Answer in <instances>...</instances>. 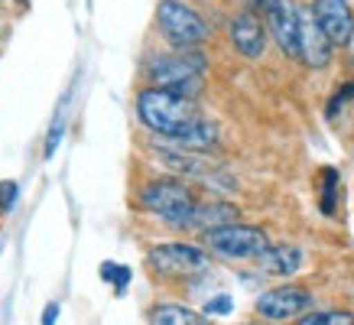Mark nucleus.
<instances>
[{"mask_svg":"<svg viewBox=\"0 0 354 325\" xmlns=\"http://www.w3.org/2000/svg\"><path fill=\"white\" fill-rule=\"evenodd\" d=\"M332 55H335V46L328 43V36L315 26V20L302 17V55L299 59L309 68H325V65L332 62Z\"/></svg>","mask_w":354,"mask_h":325,"instance_id":"nucleus-12","label":"nucleus"},{"mask_svg":"<svg viewBox=\"0 0 354 325\" xmlns=\"http://www.w3.org/2000/svg\"><path fill=\"white\" fill-rule=\"evenodd\" d=\"M299 325H354V315L344 309H322V313H306Z\"/></svg>","mask_w":354,"mask_h":325,"instance_id":"nucleus-17","label":"nucleus"},{"mask_svg":"<svg viewBox=\"0 0 354 325\" xmlns=\"http://www.w3.org/2000/svg\"><path fill=\"white\" fill-rule=\"evenodd\" d=\"M231 309H234L231 296H218V299H208V306H205V315H208V319H212V315H231Z\"/></svg>","mask_w":354,"mask_h":325,"instance_id":"nucleus-20","label":"nucleus"},{"mask_svg":"<svg viewBox=\"0 0 354 325\" xmlns=\"http://www.w3.org/2000/svg\"><path fill=\"white\" fill-rule=\"evenodd\" d=\"M254 3H260V7H263V3H267V0H254Z\"/></svg>","mask_w":354,"mask_h":325,"instance_id":"nucleus-24","label":"nucleus"},{"mask_svg":"<svg viewBox=\"0 0 354 325\" xmlns=\"http://www.w3.org/2000/svg\"><path fill=\"white\" fill-rule=\"evenodd\" d=\"M260 270L273 273V277H290L302 267V250L292 244H270V250L257 260Z\"/></svg>","mask_w":354,"mask_h":325,"instance_id":"nucleus-13","label":"nucleus"},{"mask_svg":"<svg viewBox=\"0 0 354 325\" xmlns=\"http://www.w3.org/2000/svg\"><path fill=\"white\" fill-rule=\"evenodd\" d=\"M150 325H212L205 313H195L179 303H160L150 309Z\"/></svg>","mask_w":354,"mask_h":325,"instance_id":"nucleus-14","label":"nucleus"},{"mask_svg":"<svg viewBox=\"0 0 354 325\" xmlns=\"http://www.w3.org/2000/svg\"><path fill=\"white\" fill-rule=\"evenodd\" d=\"M101 277L108 283H114L118 292H124V286H127V280H130V270L127 267H118V263H101Z\"/></svg>","mask_w":354,"mask_h":325,"instance_id":"nucleus-19","label":"nucleus"},{"mask_svg":"<svg viewBox=\"0 0 354 325\" xmlns=\"http://www.w3.org/2000/svg\"><path fill=\"white\" fill-rule=\"evenodd\" d=\"M137 114L143 127L172 143L198 120V104L192 98L166 91V88H143L137 95Z\"/></svg>","mask_w":354,"mask_h":325,"instance_id":"nucleus-1","label":"nucleus"},{"mask_svg":"<svg viewBox=\"0 0 354 325\" xmlns=\"http://www.w3.org/2000/svg\"><path fill=\"white\" fill-rule=\"evenodd\" d=\"M312 20L328 36L332 46H348L354 39V10L348 0H315Z\"/></svg>","mask_w":354,"mask_h":325,"instance_id":"nucleus-10","label":"nucleus"},{"mask_svg":"<svg viewBox=\"0 0 354 325\" xmlns=\"http://www.w3.org/2000/svg\"><path fill=\"white\" fill-rule=\"evenodd\" d=\"M306 309H312V292L302 290V286H277V290H267L257 299V315L263 322L302 319Z\"/></svg>","mask_w":354,"mask_h":325,"instance_id":"nucleus-9","label":"nucleus"},{"mask_svg":"<svg viewBox=\"0 0 354 325\" xmlns=\"http://www.w3.org/2000/svg\"><path fill=\"white\" fill-rule=\"evenodd\" d=\"M150 267L162 277H192V273L208 270V257L195 244L169 241V244H156L150 250Z\"/></svg>","mask_w":354,"mask_h":325,"instance_id":"nucleus-7","label":"nucleus"},{"mask_svg":"<svg viewBox=\"0 0 354 325\" xmlns=\"http://www.w3.org/2000/svg\"><path fill=\"white\" fill-rule=\"evenodd\" d=\"M205 248L227 260H260L270 250V238L267 231L257 225H221L215 231H205Z\"/></svg>","mask_w":354,"mask_h":325,"instance_id":"nucleus-3","label":"nucleus"},{"mask_svg":"<svg viewBox=\"0 0 354 325\" xmlns=\"http://www.w3.org/2000/svg\"><path fill=\"white\" fill-rule=\"evenodd\" d=\"M20 3H26V0H20Z\"/></svg>","mask_w":354,"mask_h":325,"instance_id":"nucleus-25","label":"nucleus"},{"mask_svg":"<svg viewBox=\"0 0 354 325\" xmlns=\"http://www.w3.org/2000/svg\"><path fill=\"white\" fill-rule=\"evenodd\" d=\"M335 198H338V173H335L332 166H325L322 169V198H319L325 215L335 212Z\"/></svg>","mask_w":354,"mask_h":325,"instance_id":"nucleus-18","label":"nucleus"},{"mask_svg":"<svg viewBox=\"0 0 354 325\" xmlns=\"http://www.w3.org/2000/svg\"><path fill=\"white\" fill-rule=\"evenodd\" d=\"M140 202H143L147 212L166 218L169 225H179V228H183V221L192 215L195 205H198L192 189L185 183H179V179H156V183H150L140 192Z\"/></svg>","mask_w":354,"mask_h":325,"instance_id":"nucleus-5","label":"nucleus"},{"mask_svg":"<svg viewBox=\"0 0 354 325\" xmlns=\"http://www.w3.org/2000/svg\"><path fill=\"white\" fill-rule=\"evenodd\" d=\"M172 143H176V147H185V150H208V147L218 143V124L198 118L183 137H176Z\"/></svg>","mask_w":354,"mask_h":325,"instance_id":"nucleus-16","label":"nucleus"},{"mask_svg":"<svg viewBox=\"0 0 354 325\" xmlns=\"http://www.w3.org/2000/svg\"><path fill=\"white\" fill-rule=\"evenodd\" d=\"M55 315H59V306L49 303V306H46V315H43V325H53V322H55Z\"/></svg>","mask_w":354,"mask_h":325,"instance_id":"nucleus-23","label":"nucleus"},{"mask_svg":"<svg viewBox=\"0 0 354 325\" xmlns=\"http://www.w3.org/2000/svg\"><path fill=\"white\" fill-rule=\"evenodd\" d=\"M156 160H160L162 166H169L172 173L185 176V179H202V183H208V185L234 189V185L221 183V179H227V176L221 173V166H218V162H212L208 156H205V153L176 150V147H156Z\"/></svg>","mask_w":354,"mask_h":325,"instance_id":"nucleus-8","label":"nucleus"},{"mask_svg":"<svg viewBox=\"0 0 354 325\" xmlns=\"http://www.w3.org/2000/svg\"><path fill=\"white\" fill-rule=\"evenodd\" d=\"M237 212L231 205H195V212L183 221V228H195V231H215L221 225H231Z\"/></svg>","mask_w":354,"mask_h":325,"instance_id":"nucleus-15","label":"nucleus"},{"mask_svg":"<svg viewBox=\"0 0 354 325\" xmlns=\"http://www.w3.org/2000/svg\"><path fill=\"white\" fill-rule=\"evenodd\" d=\"M17 202V183H0V212H10Z\"/></svg>","mask_w":354,"mask_h":325,"instance_id":"nucleus-22","label":"nucleus"},{"mask_svg":"<svg viewBox=\"0 0 354 325\" xmlns=\"http://www.w3.org/2000/svg\"><path fill=\"white\" fill-rule=\"evenodd\" d=\"M227 32H231L234 49L244 59H260V55L267 53V30L257 20V13H250V10L237 13L234 20H231V26H227Z\"/></svg>","mask_w":354,"mask_h":325,"instance_id":"nucleus-11","label":"nucleus"},{"mask_svg":"<svg viewBox=\"0 0 354 325\" xmlns=\"http://www.w3.org/2000/svg\"><path fill=\"white\" fill-rule=\"evenodd\" d=\"M263 20L283 53L290 59L302 55V10L296 0H267L263 3Z\"/></svg>","mask_w":354,"mask_h":325,"instance_id":"nucleus-6","label":"nucleus"},{"mask_svg":"<svg viewBox=\"0 0 354 325\" xmlns=\"http://www.w3.org/2000/svg\"><path fill=\"white\" fill-rule=\"evenodd\" d=\"M348 98H354V82H348V85H342L338 91H335L332 104H328V118H335V114H338V108H342V104H348Z\"/></svg>","mask_w":354,"mask_h":325,"instance_id":"nucleus-21","label":"nucleus"},{"mask_svg":"<svg viewBox=\"0 0 354 325\" xmlns=\"http://www.w3.org/2000/svg\"><path fill=\"white\" fill-rule=\"evenodd\" d=\"M153 88H166L176 95L195 98L202 91V75H205V59L198 53H169V55H153L147 65Z\"/></svg>","mask_w":354,"mask_h":325,"instance_id":"nucleus-2","label":"nucleus"},{"mask_svg":"<svg viewBox=\"0 0 354 325\" xmlns=\"http://www.w3.org/2000/svg\"><path fill=\"white\" fill-rule=\"evenodd\" d=\"M156 23H160V32L169 39L172 46L179 49H192V46H202L208 36H212V26L205 23V17L198 10H192L183 0H160L156 7Z\"/></svg>","mask_w":354,"mask_h":325,"instance_id":"nucleus-4","label":"nucleus"}]
</instances>
